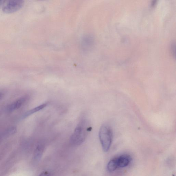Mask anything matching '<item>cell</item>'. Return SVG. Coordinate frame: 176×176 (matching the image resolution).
<instances>
[{"instance_id":"1","label":"cell","mask_w":176,"mask_h":176,"mask_svg":"<svg viewBox=\"0 0 176 176\" xmlns=\"http://www.w3.org/2000/svg\"><path fill=\"white\" fill-rule=\"evenodd\" d=\"M90 128L88 127L87 123L85 121H81L76 127L71 137V143L76 145L82 144L86 139Z\"/></svg>"},{"instance_id":"2","label":"cell","mask_w":176,"mask_h":176,"mask_svg":"<svg viewBox=\"0 0 176 176\" xmlns=\"http://www.w3.org/2000/svg\"><path fill=\"white\" fill-rule=\"evenodd\" d=\"M99 138L104 152H107L111 147L113 140V132L111 126L104 124L101 126L99 132Z\"/></svg>"},{"instance_id":"3","label":"cell","mask_w":176,"mask_h":176,"mask_svg":"<svg viewBox=\"0 0 176 176\" xmlns=\"http://www.w3.org/2000/svg\"><path fill=\"white\" fill-rule=\"evenodd\" d=\"M24 4V1L21 0H10L5 1L2 6V11L7 13H12L19 11Z\"/></svg>"},{"instance_id":"4","label":"cell","mask_w":176,"mask_h":176,"mask_svg":"<svg viewBox=\"0 0 176 176\" xmlns=\"http://www.w3.org/2000/svg\"><path fill=\"white\" fill-rule=\"evenodd\" d=\"M26 101L25 97H22L10 104L7 107L8 111L11 112L19 109L25 104Z\"/></svg>"},{"instance_id":"5","label":"cell","mask_w":176,"mask_h":176,"mask_svg":"<svg viewBox=\"0 0 176 176\" xmlns=\"http://www.w3.org/2000/svg\"><path fill=\"white\" fill-rule=\"evenodd\" d=\"M131 160L130 155L125 154L117 158L118 167H126L129 165Z\"/></svg>"},{"instance_id":"6","label":"cell","mask_w":176,"mask_h":176,"mask_svg":"<svg viewBox=\"0 0 176 176\" xmlns=\"http://www.w3.org/2000/svg\"><path fill=\"white\" fill-rule=\"evenodd\" d=\"M48 104L47 103L42 104L40 105L37 107H36L33 108L29 110L23 115V117L24 118H26L28 117L31 115L34 114V113L38 112V111H41V110L43 109L47 106Z\"/></svg>"},{"instance_id":"7","label":"cell","mask_w":176,"mask_h":176,"mask_svg":"<svg viewBox=\"0 0 176 176\" xmlns=\"http://www.w3.org/2000/svg\"><path fill=\"white\" fill-rule=\"evenodd\" d=\"M118 167L117 158H115L110 160L107 165V170L110 172L114 171Z\"/></svg>"},{"instance_id":"8","label":"cell","mask_w":176,"mask_h":176,"mask_svg":"<svg viewBox=\"0 0 176 176\" xmlns=\"http://www.w3.org/2000/svg\"><path fill=\"white\" fill-rule=\"evenodd\" d=\"M43 147L41 145H39L35 149L34 154V158L35 160L38 161L41 158L43 152Z\"/></svg>"},{"instance_id":"9","label":"cell","mask_w":176,"mask_h":176,"mask_svg":"<svg viewBox=\"0 0 176 176\" xmlns=\"http://www.w3.org/2000/svg\"><path fill=\"white\" fill-rule=\"evenodd\" d=\"M16 130H17L16 128L13 127L10 129L8 132H9V134H13L16 133Z\"/></svg>"},{"instance_id":"10","label":"cell","mask_w":176,"mask_h":176,"mask_svg":"<svg viewBox=\"0 0 176 176\" xmlns=\"http://www.w3.org/2000/svg\"><path fill=\"white\" fill-rule=\"evenodd\" d=\"M39 176H50V174L48 172H44Z\"/></svg>"},{"instance_id":"11","label":"cell","mask_w":176,"mask_h":176,"mask_svg":"<svg viewBox=\"0 0 176 176\" xmlns=\"http://www.w3.org/2000/svg\"><path fill=\"white\" fill-rule=\"evenodd\" d=\"M5 1H0V8L2 7L3 4H4Z\"/></svg>"},{"instance_id":"12","label":"cell","mask_w":176,"mask_h":176,"mask_svg":"<svg viewBox=\"0 0 176 176\" xmlns=\"http://www.w3.org/2000/svg\"><path fill=\"white\" fill-rule=\"evenodd\" d=\"M3 95H4V94L2 92H0V101L2 99Z\"/></svg>"}]
</instances>
